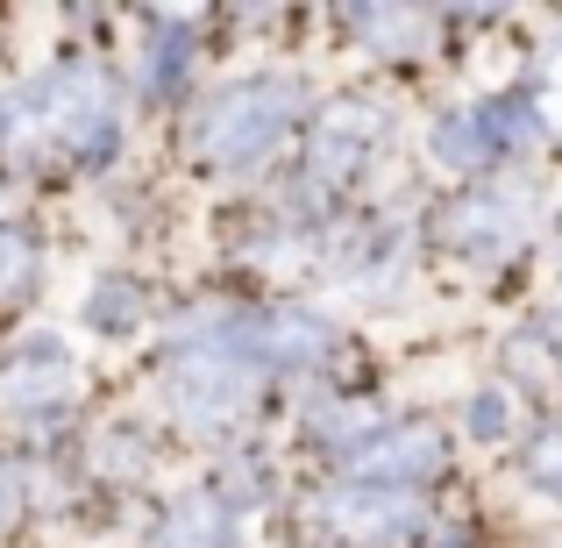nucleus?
I'll list each match as a JSON object with an SVG mask.
<instances>
[{"label":"nucleus","mask_w":562,"mask_h":548,"mask_svg":"<svg viewBox=\"0 0 562 548\" xmlns=\"http://www.w3.org/2000/svg\"><path fill=\"white\" fill-rule=\"evenodd\" d=\"M292 114H300L292 79H235L200 114V157L221 171H257L278 150V136L292 128Z\"/></svg>","instance_id":"1"},{"label":"nucleus","mask_w":562,"mask_h":548,"mask_svg":"<svg viewBox=\"0 0 562 548\" xmlns=\"http://www.w3.org/2000/svg\"><path fill=\"white\" fill-rule=\"evenodd\" d=\"M29 122H36L57 150H71L79 165H100V157L114 150V128H122L114 122V93L93 65H57L50 79H36Z\"/></svg>","instance_id":"2"},{"label":"nucleus","mask_w":562,"mask_h":548,"mask_svg":"<svg viewBox=\"0 0 562 548\" xmlns=\"http://www.w3.org/2000/svg\"><path fill=\"white\" fill-rule=\"evenodd\" d=\"M257 392V370L235 357V343H206L192 357L171 364V413L192 427V435H221L235 427V413Z\"/></svg>","instance_id":"3"},{"label":"nucleus","mask_w":562,"mask_h":548,"mask_svg":"<svg viewBox=\"0 0 562 548\" xmlns=\"http://www.w3.org/2000/svg\"><path fill=\"white\" fill-rule=\"evenodd\" d=\"M527 221H535V192L527 186H477V192L441 206V243L492 264V257H506V249H520Z\"/></svg>","instance_id":"4"},{"label":"nucleus","mask_w":562,"mask_h":548,"mask_svg":"<svg viewBox=\"0 0 562 548\" xmlns=\"http://www.w3.org/2000/svg\"><path fill=\"white\" fill-rule=\"evenodd\" d=\"M342 463H349V478H357V484L406 492V484L435 478V470L449 463V449H441V435L427 421H398V427H371L357 449H342Z\"/></svg>","instance_id":"5"},{"label":"nucleus","mask_w":562,"mask_h":548,"mask_svg":"<svg viewBox=\"0 0 562 548\" xmlns=\"http://www.w3.org/2000/svg\"><path fill=\"white\" fill-rule=\"evenodd\" d=\"M321 527L349 548H392L420 527L413 492H384V484H342V492L321 499Z\"/></svg>","instance_id":"6"},{"label":"nucleus","mask_w":562,"mask_h":548,"mask_svg":"<svg viewBox=\"0 0 562 548\" xmlns=\"http://www.w3.org/2000/svg\"><path fill=\"white\" fill-rule=\"evenodd\" d=\"M65 392H71V364L57 343H29L22 357L0 370V406H14V413H57Z\"/></svg>","instance_id":"7"},{"label":"nucleus","mask_w":562,"mask_h":548,"mask_svg":"<svg viewBox=\"0 0 562 548\" xmlns=\"http://www.w3.org/2000/svg\"><path fill=\"white\" fill-rule=\"evenodd\" d=\"M378 128H384V114L363 108V100H342V108H328V122H321V136H314V171H321V179H349V171L371 157Z\"/></svg>","instance_id":"8"},{"label":"nucleus","mask_w":562,"mask_h":548,"mask_svg":"<svg viewBox=\"0 0 562 548\" xmlns=\"http://www.w3.org/2000/svg\"><path fill=\"white\" fill-rule=\"evenodd\" d=\"M257 357L300 370V364H321L328 357V321L306 314V306H278V314L257 321Z\"/></svg>","instance_id":"9"},{"label":"nucleus","mask_w":562,"mask_h":548,"mask_svg":"<svg viewBox=\"0 0 562 548\" xmlns=\"http://www.w3.org/2000/svg\"><path fill=\"white\" fill-rule=\"evenodd\" d=\"M150 548H228V499H179L157 521Z\"/></svg>","instance_id":"10"},{"label":"nucleus","mask_w":562,"mask_h":548,"mask_svg":"<svg viewBox=\"0 0 562 548\" xmlns=\"http://www.w3.org/2000/svg\"><path fill=\"white\" fill-rule=\"evenodd\" d=\"M477 136H484V150H527V143L541 136V122H535V100H484L477 114Z\"/></svg>","instance_id":"11"},{"label":"nucleus","mask_w":562,"mask_h":548,"mask_svg":"<svg viewBox=\"0 0 562 548\" xmlns=\"http://www.w3.org/2000/svg\"><path fill=\"white\" fill-rule=\"evenodd\" d=\"M435 157H441L449 171L492 165V150H484V136H477V122H470V114H441V122H435Z\"/></svg>","instance_id":"12"},{"label":"nucleus","mask_w":562,"mask_h":548,"mask_svg":"<svg viewBox=\"0 0 562 548\" xmlns=\"http://www.w3.org/2000/svg\"><path fill=\"white\" fill-rule=\"evenodd\" d=\"M136 314H143V300H136V286L128 278H108V286L86 300V321H93L100 335H122V328H136Z\"/></svg>","instance_id":"13"},{"label":"nucleus","mask_w":562,"mask_h":548,"mask_svg":"<svg viewBox=\"0 0 562 548\" xmlns=\"http://www.w3.org/2000/svg\"><path fill=\"white\" fill-rule=\"evenodd\" d=\"M186 65H192V43L179 36V22H171L165 36L150 43V65H143V79H150V93H171V86L186 79Z\"/></svg>","instance_id":"14"},{"label":"nucleus","mask_w":562,"mask_h":548,"mask_svg":"<svg viewBox=\"0 0 562 548\" xmlns=\"http://www.w3.org/2000/svg\"><path fill=\"white\" fill-rule=\"evenodd\" d=\"M357 29H363V36H378V43H406V36H420V29H427V14H406V8H363Z\"/></svg>","instance_id":"15"},{"label":"nucleus","mask_w":562,"mask_h":548,"mask_svg":"<svg viewBox=\"0 0 562 548\" xmlns=\"http://www.w3.org/2000/svg\"><path fill=\"white\" fill-rule=\"evenodd\" d=\"M29 271H36V243H29L22 228H8V221H0V292H14Z\"/></svg>","instance_id":"16"},{"label":"nucleus","mask_w":562,"mask_h":548,"mask_svg":"<svg viewBox=\"0 0 562 548\" xmlns=\"http://www.w3.org/2000/svg\"><path fill=\"white\" fill-rule=\"evenodd\" d=\"M527 470H535V484H541V492H555V499H562V427H549V435L535 441Z\"/></svg>","instance_id":"17"},{"label":"nucleus","mask_w":562,"mask_h":548,"mask_svg":"<svg viewBox=\"0 0 562 548\" xmlns=\"http://www.w3.org/2000/svg\"><path fill=\"white\" fill-rule=\"evenodd\" d=\"M470 427H477L484 441H492V435H506V427H513V406H506L498 392H477V399H470Z\"/></svg>","instance_id":"18"},{"label":"nucleus","mask_w":562,"mask_h":548,"mask_svg":"<svg viewBox=\"0 0 562 548\" xmlns=\"http://www.w3.org/2000/svg\"><path fill=\"white\" fill-rule=\"evenodd\" d=\"M535 122H541V128H555V136H562V51L549 57V93H541Z\"/></svg>","instance_id":"19"},{"label":"nucleus","mask_w":562,"mask_h":548,"mask_svg":"<svg viewBox=\"0 0 562 548\" xmlns=\"http://www.w3.org/2000/svg\"><path fill=\"white\" fill-rule=\"evenodd\" d=\"M14 506H22V470H14V463H0V527L14 521Z\"/></svg>","instance_id":"20"},{"label":"nucleus","mask_w":562,"mask_h":548,"mask_svg":"<svg viewBox=\"0 0 562 548\" xmlns=\"http://www.w3.org/2000/svg\"><path fill=\"white\" fill-rule=\"evenodd\" d=\"M8 128H14V108H8V100H0V143H8Z\"/></svg>","instance_id":"21"},{"label":"nucleus","mask_w":562,"mask_h":548,"mask_svg":"<svg viewBox=\"0 0 562 548\" xmlns=\"http://www.w3.org/2000/svg\"><path fill=\"white\" fill-rule=\"evenodd\" d=\"M449 548H470V541H449Z\"/></svg>","instance_id":"22"}]
</instances>
